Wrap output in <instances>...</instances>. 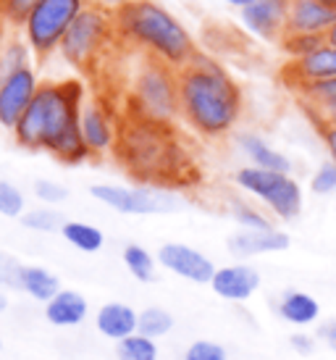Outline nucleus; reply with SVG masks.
Instances as JSON below:
<instances>
[{
  "instance_id": "1",
  "label": "nucleus",
  "mask_w": 336,
  "mask_h": 360,
  "mask_svg": "<svg viewBox=\"0 0 336 360\" xmlns=\"http://www.w3.org/2000/svg\"><path fill=\"white\" fill-rule=\"evenodd\" d=\"M84 82H42L27 113L11 131L19 148L32 153H50L66 166H79L92 158L82 137Z\"/></svg>"
},
{
  "instance_id": "2",
  "label": "nucleus",
  "mask_w": 336,
  "mask_h": 360,
  "mask_svg": "<svg viewBox=\"0 0 336 360\" xmlns=\"http://www.w3.org/2000/svg\"><path fill=\"white\" fill-rule=\"evenodd\" d=\"M245 113V95L226 66L198 53L179 69V119L202 140H224Z\"/></svg>"
},
{
  "instance_id": "3",
  "label": "nucleus",
  "mask_w": 336,
  "mask_h": 360,
  "mask_svg": "<svg viewBox=\"0 0 336 360\" xmlns=\"http://www.w3.org/2000/svg\"><path fill=\"white\" fill-rule=\"evenodd\" d=\"M113 153L124 171L150 187L174 190L179 184H192L195 179V160L174 137L171 124L163 121L129 113Z\"/></svg>"
},
{
  "instance_id": "4",
  "label": "nucleus",
  "mask_w": 336,
  "mask_h": 360,
  "mask_svg": "<svg viewBox=\"0 0 336 360\" xmlns=\"http://www.w3.org/2000/svg\"><path fill=\"white\" fill-rule=\"evenodd\" d=\"M113 19L119 42L171 69H184L200 53L192 32L158 0H137L127 8L113 11Z\"/></svg>"
},
{
  "instance_id": "5",
  "label": "nucleus",
  "mask_w": 336,
  "mask_h": 360,
  "mask_svg": "<svg viewBox=\"0 0 336 360\" xmlns=\"http://www.w3.org/2000/svg\"><path fill=\"white\" fill-rule=\"evenodd\" d=\"M116 40H119V34H116L113 11H105L89 3L77 16V21L71 24V30L66 32L58 56L71 69L82 71V74H92L95 66L116 45Z\"/></svg>"
},
{
  "instance_id": "6",
  "label": "nucleus",
  "mask_w": 336,
  "mask_h": 360,
  "mask_svg": "<svg viewBox=\"0 0 336 360\" xmlns=\"http://www.w3.org/2000/svg\"><path fill=\"white\" fill-rule=\"evenodd\" d=\"M129 113L153 121L179 119V71L160 63L155 58H145L139 63L131 79L129 92Z\"/></svg>"
},
{
  "instance_id": "7",
  "label": "nucleus",
  "mask_w": 336,
  "mask_h": 360,
  "mask_svg": "<svg viewBox=\"0 0 336 360\" xmlns=\"http://www.w3.org/2000/svg\"><path fill=\"white\" fill-rule=\"evenodd\" d=\"M87 6V0H40L21 24V37L37 58H50L60 51L66 32Z\"/></svg>"
},
{
  "instance_id": "8",
  "label": "nucleus",
  "mask_w": 336,
  "mask_h": 360,
  "mask_svg": "<svg viewBox=\"0 0 336 360\" xmlns=\"http://www.w3.org/2000/svg\"><path fill=\"white\" fill-rule=\"evenodd\" d=\"M237 187L250 192L252 198L263 202L276 219L295 221L302 213V187L297 184L292 174L284 171H268L257 166H242L234 174Z\"/></svg>"
},
{
  "instance_id": "9",
  "label": "nucleus",
  "mask_w": 336,
  "mask_h": 360,
  "mask_svg": "<svg viewBox=\"0 0 336 360\" xmlns=\"http://www.w3.org/2000/svg\"><path fill=\"white\" fill-rule=\"evenodd\" d=\"M89 195L108 208L127 213V216H160V213H174L181 208V200L174 190L166 187H121V184H92Z\"/></svg>"
},
{
  "instance_id": "10",
  "label": "nucleus",
  "mask_w": 336,
  "mask_h": 360,
  "mask_svg": "<svg viewBox=\"0 0 336 360\" xmlns=\"http://www.w3.org/2000/svg\"><path fill=\"white\" fill-rule=\"evenodd\" d=\"M40 84L42 82L37 77L34 66L0 77V127L3 129H16V124L27 113L30 103L34 101Z\"/></svg>"
},
{
  "instance_id": "11",
  "label": "nucleus",
  "mask_w": 336,
  "mask_h": 360,
  "mask_svg": "<svg viewBox=\"0 0 336 360\" xmlns=\"http://www.w3.org/2000/svg\"><path fill=\"white\" fill-rule=\"evenodd\" d=\"M119 131L121 127L108 103L100 101V98L84 103V108H82V137H84V145L89 148L92 158H103V155L116 150Z\"/></svg>"
},
{
  "instance_id": "12",
  "label": "nucleus",
  "mask_w": 336,
  "mask_h": 360,
  "mask_svg": "<svg viewBox=\"0 0 336 360\" xmlns=\"http://www.w3.org/2000/svg\"><path fill=\"white\" fill-rule=\"evenodd\" d=\"M158 266H163L166 271L176 274L181 279L195 281V284H210L216 266L205 252L189 248L184 242H166L158 250Z\"/></svg>"
},
{
  "instance_id": "13",
  "label": "nucleus",
  "mask_w": 336,
  "mask_h": 360,
  "mask_svg": "<svg viewBox=\"0 0 336 360\" xmlns=\"http://www.w3.org/2000/svg\"><path fill=\"white\" fill-rule=\"evenodd\" d=\"M281 79L289 90L297 92L323 79H336V45H323L321 51L310 53L305 58L287 60L281 66Z\"/></svg>"
},
{
  "instance_id": "14",
  "label": "nucleus",
  "mask_w": 336,
  "mask_h": 360,
  "mask_svg": "<svg viewBox=\"0 0 336 360\" xmlns=\"http://www.w3.org/2000/svg\"><path fill=\"white\" fill-rule=\"evenodd\" d=\"M292 0H250L242 8V24L250 34L266 42H278L287 32Z\"/></svg>"
},
{
  "instance_id": "15",
  "label": "nucleus",
  "mask_w": 336,
  "mask_h": 360,
  "mask_svg": "<svg viewBox=\"0 0 336 360\" xmlns=\"http://www.w3.org/2000/svg\"><path fill=\"white\" fill-rule=\"evenodd\" d=\"M210 287L218 297L231 302L250 300L257 290H260V271L247 266V263H231V266H221L213 274Z\"/></svg>"
},
{
  "instance_id": "16",
  "label": "nucleus",
  "mask_w": 336,
  "mask_h": 360,
  "mask_svg": "<svg viewBox=\"0 0 336 360\" xmlns=\"http://www.w3.org/2000/svg\"><path fill=\"white\" fill-rule=\"evenodd\" d=\"M289 234L281 229H239L228 237V252L234 258H255L266 252H281L289 248Z\"/></svg>"
},
{
  "instance_id": "17",
  "label": "nucleus",
  "mask_w": 336,
  "mask_h": 360,
  "mask_svg": "<svg viewBox=\"0 0 336 360\" xmlns=\"http://www.w3.org/2000/svg\"><path fill=\"white\" fill-rule=\"evenodd\" d=\"M336 11L323 6L321 0H292L287 16V32H307V34H326L334 24Z\"/></svg>"
},
{
  "instance_id": "18",
  "label": "nucleus",
  "mask_w": 336,
  "mask_h": 360,
  "mask_svg": "<svg viewBox=\"0 0 336 360\" xmlns=\"http://www.w3.org/2000/svg\"><path fill=\"white\" fill-rule=\"evenodd\" d=\"M95 326H98L103 337L121 342L131 337V334H137L139 313L131 305H124V302H105L95 313Z\"/></svg>"
},
{
  "instance_id": "19",
  "label": "nucleus",
  "mask_w": 336,
  "mask_h": 360,
  "mask_svg": "<svg viewBox=\"0 0 336 360\" xmlns=\"http://www.w3.org/2000/svg\"><path fill=\"white\" fill-rule=\"evenodd\" d=\"M237 145L239 150L245 153V158L250 160V166L268 169V171H284V174L292 171V160L284 153H278L273 145H268L255 131H242L237 137Z\"/></svg>"
},
{
  "instance_id": "20",
  "label": "nucleus",
  "mask_w": 336,
  "mask_h": 360,
  "mask_svg": "<svg viewBox=\"0 0 336 360\" xmlns=\"http://www.w3.org/2000/svg\"><path fill=\"white\" fill-rule=\"evenodd\" d=\"M87 313H89L87 300L77 290H60L53 300L45 302V319L53 326H63V329L79 326L82 321L87 319Z\"/></svg>"
},
{
  "instance_id": "21",
  "label": "nucleus",
  "mask_w": 336,
  "mask_h": 360,
  "mask_svg": "<svg viewBox=\"0 0 336 360\" xmlns=\"http://www.w3.org/2000/svg\"><path fill=\"white\" fill-rule=\"evenodd\" d=\"M278 316L292 326H310L321 316V305L310 292L289 290L278 300Z\"/></svg>"
},
{
  "instance_id": "22",
  "label": "nucleus",
  "mask_w": 336,
  "mask_h": 360,
  "mask_svg": "<svg viewBox=\"0 0 336 360\" xmlns=\"http://www.w3.org/2000/svg\"><path fill=\"white\" fill-rule=\"evenodd\" d=\"M19 290L27 292L30 297L40 302L53 300L60 292V281L53 271L42 269V266H24L19 269Z\"/></svg>"
},
{
  "instance_id": "23",
  "label": "nucleus",
  "mask_w": 336,
  "mask_h": 360,
  "mask_svg": "<svg viewBox=\"0 0 336 360\" xmlns=\"http://www.w3.org/2000/svg\"><path fill=\"white\" fill-rule=\"evenodd\" d=\"M60 234L69 245H74L82 252H98L105 245V234L95 224H87V221H66L60 226Z\"/></svg>"
},
{
  "instance_id": "24",
  "label": "nucleus",
  "mask_w": 336,
  "mask_h": 360,
  "mask_svg": "<svg viewBox=\"0 0 336 360\" xmlns=\"http://www.w3.org/2000/svg\"><path fill=\"white\" fill-rule=\"evenodd\" d=\"M37 58L24 37H3L0 42V77L13 74V71L30 69L32 60Z\"/></svg>"
},
{
  "instance_id": "25",
  "label": "nucleus",
  "mask_w": 336,
  "mask_h": 360,
  "mask_svg": "<svg viewBox=\"0 0 336 360\" xmlns=\"http://www.w3.org/2000/svg\"><path fill=\"white\" fill-rule=\"evenodd\" d=\"M281 51L287 56V60L305 58L310 53L321 51L326 45V34H307V32H284V37L278 40Z\"/></svg>"
},
{
  "instance_id": "26",
  "label": "nucleus",
  "mask_w": 336,
  "mask_h": 360,
  "mask_svg": "<svg viewBox=\"0 0 336 360\" xmlns=\"http://www.w3.org/2000/svg\"><path fill=\"white\" fill-rule=\"evenodd\" d=\"M124 266L137 281H155V269L158 258L150 255L142 245H127L124 248Z\"/></svg>"
},
{
  "instance_id": "27",
  "label": "nucleus",
  "mask_w": 336,
  "mask_h": 360,
  "mask_svg": "<svg viewBox=\"0 0 336 360\" xmlns=\"http://www.w3.org/2000/svg\"><path fill=\"white\" fill-rule=\"evenodd\" d=\"M295 95L299 98V105H307V108H336V79L307 84Z\"/></svg>"
},
{
  "instance_id": "28",
  "label": "nucleus",
  "mask_w": 336,
  "mask_h": 360,
  "mask_svg": "<svg viewBox=\"0 0 336 360\" xmlns=\"http://www.w3.org/2000/svg\"><path fill=\"white\" fill-rule=\"evenodd\" d=\"M119 360H158V345L145 334H131L127 340L116 342Z\"/></svg>"
},
{
  "instance_id": "29",
  "label": "nucleus",
  "mask_w": 336,
  "mask_h": 360,
  "mask_svg": "<svg viewBox=\"0 0 336 360\" xmlns=\"http://www.w3.org/2000/svg\"><path fill=\"white\" fill-rule=\"evenodd\" d=\"M174 329V316L163 308H145L139 313V326L137 331L145 334L150 340H160L168 331Z\"/></svg>"
},
{
  "instance_id": "30",
  "label": "nucleus",
  "mask_w": 336,
  "mask_h": 360,
  "mask_svg": "<svg viewBox=\"0 0 336 360\" xmlns=\"http://www.w3.org/2000/svg\"><path fill=\"white\" fill-rule=\"evenodd\" d=\"M228 213H231V219L237 221L242 229H273V221L247 200H231Z\"/></svg>"
},
{
  "instance_id": "31",
  "label": "nucleus",
  "mask_w": 336,
  "mask_h": 360,
  "mask_svg": "<svg viewBox=\"0 0 336 360\" xmlns=\"http://www.w3.org/2000/svg\"><path fill=\"white\" fill-rule=\"evenodd\" d=\"M27 213V198L24 192L8 179H0V216L6 219H21Z\"/></svg>"
},
{
  "instance_id": "32",
  "label": "nucleus",
  "mask_w": 336,
  "mask_h": 360,
  "mask_svg": "<svg viewBox=\"0 0 336 360\" xmlns=\"http://www.w3.org/2000/svg\"><path fill=\"white\" fill-rule=\"evenodd\" d=\"M21 224L32 231H45V234H50V231H60V226L66 221H63V216L56 208H32L21 216Z\"/></svg>"
},
{
  "instance_id": "33",
  "label": "nucleus",
  "mask_w": 336,
  "mask_h": 360,
  "mask_svg": "<svg viewBox=\"0 0 336 360\" xmlns=\"http://www.w3.org/2000/svg\"><path fill=\"white\" fill-rule=\"evenodd\" d=\"M40 0H0V24L6 30H21L24 19Z\"/></svg>"
},
{
  "instance_id": "34",
  "label": "nucleus",
  "mask_w": 336,
  "mask_h": 360,
  "mask_svg": "<svg viewBox=\"0 0 336 360\" xmlns=\"http://www.w3.org/2000/svg\"><path fill=\"white\" fill-rule=\"evenodd\" d=\"M34 198L42 202V205H58L69 198V190L53 179H37L34 181Z\"/></svg>"
},
{
  "instance_id": "35",
  "label": "nucleus",
  "mask_w": 336,
  "mask_h": 360,
  "mask_svg": "<svg viewBox=\"0 0 336 360\" xmlns=\"http://www.w3.org/2000/svg\"><path fill=\"white\" fill-rule=\"evenodd\" d=\"M184 360H228L226 350L218 345V342L210 340H198L192 342L184 352Z\"/></svg>"
},
{
  "instance_id": "36",
  "label": "nucleus",
  "mask_w": 336,
  "mask_h": 360,
  "mask_svg": "<svg viewBox=\"0 0 336 360\" xmlns=\"http://www.w3.org/2000/svg\"><path fill=\"white\" fill-rule=\"evenodd\" d=\"M310 190L316 192V195H331V192H336V163L334 160L323 163V166L313 174Z\"/></svg>"
},
{
  "instance_id": "37",
  "label": "nucleus",
  "mask_w": 336,
  "mask_h": 360,
  "mask_svg": "<svg viewBox=\"0 0 336 360\" xmlns=\"http://www.w3.org/2000/svg\"><path fill=\"white\" fill-rule=\"evenodd\" d=\"M19 269H21V263H16L11 255H3V252H0V284H8V287H16V290H19Z\"/></svg>"
},
{
  "instance_id": "38",
  "label": "nucleus",
  "mask_w": 336,
  "mask_h": 360,
  "mask_svg": "<svg viewBox=\"0 0 336 360\" xmlns=\"http://www.w3.org/2000/svg\"><path fill=\"white\" fill-rule=\"evenodd\" d=\"M313 127L318 129V137H321V142H323L328 158L336 163V127H331V124H323V121H313Z\"/></svg>"
},
{
  "instance_id": "39",
  "label": "nucleus",
  "mask_w": 336,
  "mask_h": 360,
  "mask_svg": "<svg viewBox=\"0 0 336 360\" xmlns=\"http://www.w3.org/2000/svg\"><path fill=\"white\" fill-rule=\"evenodd\" d=\"M289 345H292V350H295L297 355H313L318 347V337L305 334V331H297V334H292Z\"/></svg>"
},
{
  "instance_id": "40",
  "label": "nucleus",
  "mask_w": 336,
  "mask_h": 360,
  "mask_svg": "<svg viewBox=\"0 0 336 360\" xmlns=\"http://www.w3.org/2000/svg\"><path fill=\"white\" fill-rule=\"evenodd\" d=\"M318 340L326 342V347L336 355V319H331L318 326Z\"/></svg>"
},
{
  "instance_id": "41",
  "label": "nucleus",
  "mask_w": 336,
  "mask_h": 360,
  "mask_svg": "<svg viewBox=\"0 0 336 360\" xmlns=\"http://www.w3.org/2000/svg\"><path fill=\"white\" fill-rule=\"evenodd\" d=\"M302 110L310 121H323V124L336 127V108H307V105H302Z\"/></svg>"
},
{
  "instance_id": "42",
  "label": "nucleus",
  "mask_w": 336,
  "mask_h": 360,
  "mask_svg": "<svg viewBox=\"0 0 336 360\" xmlns=\"http://www.w3.org/2000/svg\"><path fill=\"white\" fill-rule=\"evenodd\" d=\"M92 6H100V8L105 11H119V8H127L131 3H137V0H87Z\"/></svg>"
},
{
  "instance_id": "43",
  "label": "nucleus",
  "mask_w": 336,
  "mask_h": 360,
  "mask_svg": "<svg viewBox=\"0 0 336 360\" xmlns=\"http://www.w3.org/2000/svg\"><path fill=\"white\" fill-rule=\"evenodd\" d=\"M326 42L328 45H336V19H334V24L328 27V32H326Z\"/></svg>"
},
{
  "instance_id": "44",
  "label": "nucleus",
  "mask_w": 336,
  "mask_h": 360,
  "mask_svg": "<svg viewBox=\"0 0 336 360\" xmlns=\"http://www.w3.org/2000/svg\"><path fill=\"white\" fill-rule=\"evenodd\" d=\"M224 3H228V6H234V8L242 11V8H245V6L250 3V0H224Z\"/></svg>"
},
{
  "instance_id": "45",
  "label": "nucleus",
  "mask_w": 336,
  "mask_h": 360,
  "mask_svg": "<svg viewBox=\"0 0 336 360\" xmlns=\"http://www.w3.org/2000/svg\"><path fill=\"white\" fill-rule=\"evenodd\" d=\"M321 3H323V6H328V8L336 11V0H321Z\"/></svg>"
},
{
  "instance_id": "46",
  "label": "nucleus",
  "mask_w": 336,
  "mask_h": 360,
  "mask_svg": "<svg viewBox=\"0 0 336 360\" xmlns=\"http://www.w3.org/2000/svg\"><path fill=\"white\" fill-rule=\"evenodd\" d=\"M0 310H6V297H3V292H0Z\"/></svg>"
},
{
  "instance_id": "47",
  "label": "nucleus",
  "mask_w": 336,
  "mask_h": 360,
  "mask_svg": "<svg viewBox=\"0 0 336 360\" xmlns=\"http://www.w3.org/2000/svg\"><path fill=\"white\" fill-rule=\"evenodd\" d=\"M3 30H6V27H3V24H0V42H3Z\"/></svg>"
}]
</instances>
